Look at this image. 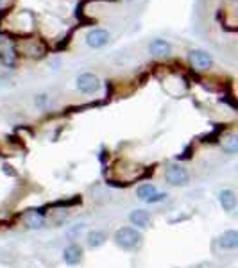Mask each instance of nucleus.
<instances>
[{"label":"nucleus","mask_w":238,"mask_h":268,"mask_svg":"<svg viewBox=\"0 0 238 268\" xmlns=\"http://www.w3.org/2000/svg\"><path fill=\"white\" fill-rule=\"evenodd\" d=\"M168 195L167 193H163V191H158L156 193V195H152V197L149 198V200H147V204H156V202H161V200H165V198H167Z\"/></svg>","instance_id":"obj_15"},{"label":"nucleus","mask_w":238,"mask_h":268,"mask_svg":"<svg viewBox=\"0 0 238 268\" xmlns=\"http://www.w3.org/2000/svg\"><path fill=\"white\" fill-rule=\"evenodd\" d=\"M0 2H2V0H0Z\"/></svg>","instance_id":"obj_17"},{"label":"nucleus","mask_w":238,"mask_h":268,"mask_svg":"<svg viewBox=\"0 0 238 268\" xmlns=\"http://www.w3.org/2000/svg\"><path fill=\"white\" fill-rule=\"evenodd\" d=\"M219 245L224 250H235L238 249V230L228 229L219 236Z\"/></svg>","instance_id":"obj_10"},{"label":"nucleus","mask_w":238,"mask_h":268,"mask_svg":"<svg viewBox=\"0 0 238 268\" xmlns=\"http://www.w3.org/2000/svg\"><path fill=\"white\" fill-rule=\"evenodd\" d=\"M188 63L197 72H206L213 66V59L206 50H191L188 54Z\"/></svg>","instance_id":"obj_3"},{"label":"nucleus","mask_w":238,"mask_h":268,"mask_svg":"<svg viewBox=\"0 0 238 268\" xmlns=\"http://www.w3.org/2000/svg\"><path fill=\"white\" fill-rule=\"evenodd\" d=\"M45 224H47V220L43 217V213L34 211V209L33 211L24 213V226L27 227V229H42Z\"/></svg>","instance_id":"obj_11"},{"label":"nucleus","mask_w":238,"mask_h":268,"mask_svg":"<svg viewBox=\"0 0 238 268\" xmlns=\"http://www.w3.org/2000/svg\"><path fill=\"white\" fill-rule=\"evenodd\" d=\"M149 52L154 57H167V56H170V54H172V45H170L167 39L156 38V39H152V41H150Z\"/></svg>","instance_id":"obj_8"},{"label":"nucleus","mask_w":238,"mask_h":268,"mask_svg":"<svg viewBox=\"0 0 238 268\" xmlns=\"http://www.w3.org/2000/svg\"><path fill=\"white\" fill-rule=\"evenodd\" d=\"M100 88V80L95 74H90V72H84L77 77V89H79L81 93L84 95H94L98 91Z\"/></svg>","instance_id":"obj_4"},{"label":"nucleus","mask_w":238,"mask_h":268,"mask_svg":"<svg viewBox=\"0 0 238 268\" xmlns=\"http://www.w3.org/2000/svg\"><path fill=\"white\" fill-rule=\"evenodd\" d=\"M115 243L124 250H133L136 247H140L142 232L136 227H120L115 232Z\"/></svg>","instance_id":"obj_1"},{"label":"nucleus","mask_w":238,"mask_h":268,"mask_svg":"<svg viewBox=\"0 0 238 268\" xmlns=\"http://www.w3.org/2000/svg\"><path fill=\"white\" fill-rule=\"evenodd\" d=\"M111 39V34L107 33L106 29H92L88 34H86V43H88V47L92 48H102L106 47L107 43Z\"/></svg>","instance_id":"obj_5"},{"label":"nucleus","mask_w":238,"mask_h":268,"mask_svg":"<svg viewBox=\"0 0 238 268\" xmlns=\"http://www.w3.org/2000/svg\"><path fill=\"white\" fill-rule=\"evenodd\" d=\"M150 220H152V217H150V213L147 211V209H135V211L129 213V222H131L136 229L149 227Z\"/></svg>","instance_id":"obj_9"},{"label":"nucleus","mask_w":238,"mask_h":268,"mask_svg":"<svg viewBox=\"0 0 238 268\" xmlns=\"http://www.w3.org/2000/svg\"><path fill=\"white\" fill-rule=\"evenodd\" d=\"M219 202H220V207H222L226 213L235 211L238 206L237 191H233V190H222V191L219 193Z\"/></svg>","instance_id":"obj_6"},{"label":"nucleus","mask_w":238,"mask_h":268,"mask_svg":"<svg viewBox=\"0 0 238 268\" xmlns=\"http://www.w3.org/2000/svg\"><path fill=\"white\" fill-rule=\"evenodd\" d=\"M63 259H65V263L68 267H75V265H79L83 261V249H81V245L77 243H70L63 250Z\"/></svg>","instance_id":"obj_7"},{"label":"nucleus","mask_w":238,"mask_h":268,"mask_svg":"<svg viewBox=\"0 0 238 268\" xmlns=\"http://www.w3.org/2000/svg\"><path fill=\"white\" fill-rule=\"evenodd\" d=\"M222 145V151L228 152V154H237L238 152V136L237 134H226L220 141Z\"/></svg>","instance_id":"obj_13"},{"label":"nucleus","mask_w":238,"mask_h":268,"mask_svg":"<svg viewBox=\"0 0 238 268\" xmlns=\"http://www.w3.org/2000/svg\"><path fill=\"white\" fill-rule=\"evenodd\" d=\"M45 102H47V95H38V99H36L38 106H43Z\"/></svg>","instance_id":"obj_16"},{"label":"nucleus","mask_w":238,"mask_h":268,"mask_svg":"<svg viewBox=\"0 0 238 268\" xmlns=\"http://www.w3.org/2000/svg\"><path fill=\"white\" fill-rule=\"evenodd\" d=\"M165 181H167L170 186H176V188H181V186H187L190 183V174L188 170L181 165H172L165 170Z\"/></svg>","instance_id":"obj_2"},{"label":"nucleus","mask_w":238,"mask_h":268,"mask_svg":"<svg viewBox=\"0 0 238 268\" xmlns=\"http://www.w3.org/2000/svg\"><path fill=\"white\" fill-rule=\"evenodd\" d=\"M107 236L106 232H102V230H90L88 234H86V245H88L90 249H98V247H102L104 243H106Z\"/></svg>","instance_id":"obj_12"},{"label":"nucleus","mask_w":238,"mask_h":268,"mask_svg":"<svg viewBox=\"0 0 238 268\" xmlns=\"http://www.w3.org/2000/svg\"><path fill=\"white\" fill-rule=\"evenodd\" d=\"M158 193V190H156L154 184H150V183H143L142 186H138V190H136V195H138V198L140 200H143V202H147L152 195H156Z\"/></svg>","instance_id":"obj_14"}]
</instances>
